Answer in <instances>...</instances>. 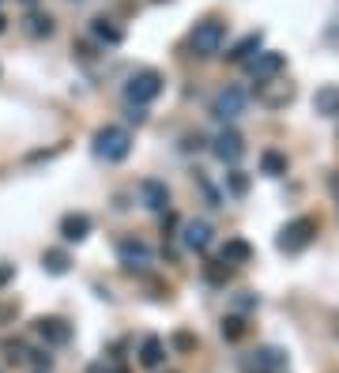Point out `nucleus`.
Wrapping results in <instances>:
<instances>
[{"instance_id":"obj_1","label":"nucleus","mask_w":339,"mask_h":373,"mask_svg":"<svg viewBox=\"0 0 339 373\" xmlns=\"http://www.w3.org/2000/svg\"><path fill=\"white\" fill-rule=\"evenodd\" d=\"M90 151H95L102 163H125V158L132 155V132L121 128V125H102L95 132Z\"/></svg>"},{"instance_id":"obj_2","label":"nucleus","mask_w":339,"mask_h":373,"mask_svg":"<svg viewBox=\"0 0 339 373\" xmlns=\"http://www.w3.org/2000/svg\"><path fill=\"white\" fill-rule=\"evenodd\" d=\"M189 46H192L197 57H215V53H223V46H226V23L200 19L197 26H192V34H189Z\"/></svg>"},{"instance_id":"obj_3","label":"nucleus","mask_w":339,"mask_h":373,"mask_svg":"<svg viewBox=\"0 0 339 373\" xmlns=\"http://www.w3.org/2000/svg\"><path fill=\"white\" fill-rule=\"evenodd\" d=\"M162 95V76L155 72V68H140L136 76H128V83H125V102L128 106H147Z\"/></svg>"},{"instance_id":"obj_4","label":"nucleus","mask_w":339,"mask_h":373,"mask_svg":"<svg viewBox=\"0 0 339 373\" xmlns=\"http://www.w3.org/2000/svg\"><path fill=\"white\" fill-rule=\"evenodd\" d=\"M286 68V57L276 49H260L253 61H245V72H249V79L260 87V83H271V79H279V72Z\"/></svg>"},{"instance_id":"obj_5","label":"nucleus","mask_w":339,"mask_h":373,"mask_svg":"<svg viewBox=\"0 0 339 373\" xmlns=\"http://www.w3.org/2000/svg\"><path fill=\"white\" fill-rule=\"evenodd\" d=\"M313 234H317V219H309V215H298L294 223H286L283 226V234H279V249L283 252H302L309 242H313Z\"/></svg>"},{"instance_id":"obj_6","label":"nucleus","mask_w":339,"mask_h":373,"mask_svg":"<svg viewBox=\"0 0 339 373\" xmlns=\"http://www.w3.org/2000/svg\"><path fill=\"white\" fill-rule=\"evenodd\" d=\"M245 106H249V95H245L241 87H223L215 95V102H212V113L219 117V121H238V117L245 113Z\"/></svg>"},{"instance_id":"obj_7","label":"nucleus","mask_w":339,"mask_h":373,"mask_svg":"<svg viewBox=\"0 0 339 373\" xmlns=\"http://www.w3.org/2000/svg\"><path fill=\"white\" fill-rule=\"evenodd\" d=\"M117 260H121L128 272H147L151 268V249L143 245L140 237H125V242H117Z\"/></svg>"},{"instance_id":"obj_8","label":"nucleus","mask_w":339,"mask_h":373,"mask_svg":"<svg viewBox=\"0 0 339 373\" xmlns=\"http://www.w3.org/2000/svg\"><path fill=\"white\" fill-rule=\"evenodd\" d=\"M212 151H215V158H219V163L234 166V163H238V158L245 155V140H241V132H234V128H223V132H219V136H215Z\"/></svg>"},{"instance_id":"obj_9","label":"nucleus","mask_w":339,"mask_h":373,"mask_svg":"<svg viewBox=\"0 0 339 373\" xmlns=\"http://www.w3.org/2000/svg\"><path fill=\"white\" fill-rule=\"evenodd\" d=\"M34 332L42 336L46 347H64L72 339V325H64L61 317H38L34 321Z\"/></svg>"},{"instance_id":"obj_10","label":"nucleus","mask_w":339,"mask_h":373,"mask_svg":"<svg viewBox=\"0 0 339 373\" xmlns=\"http://www.w3.org/2000/svg\"><path fill=\"white\" fill-rule=\"evenodd\" d=\"M212 223L207 219H189L185 226H181V242H185V249H192V252H204L207 245H212Z\"/></svg>"},{"instance_id":"obj_11","label":"nucleus","mask_w":339,"mask_h":373,"mask_svg":"<svg viewBox=\"0 0 339 373\" xmlns=\"http://www.w3.org/2000/svg\"><path fill=\"white\" fill-rule=\"evenodd\" d=\"M256 98L268 106V110H279V106L294 102V87L291 83H279V79H271V83H260L256 87Z\"/></svg>"},{"instance_id":"obj_12","label":"nucleus","mask_w":339,"mask_h":373,"mask_svg":"<svg viewBox=\"0 0 339 373\" xmlns=\"http://www.w3.org/2000/svg\"><path fill=\"white\" fill-rule=\"evenodd\" d=\"M140 200H143V208H151V211H170V189L162 181H140Z\"/></svg>"},{"instance_id":"obj_13","label":"nucleus","mask_w":339,"mask_h":373,"mask_svg":"<svg viewBox=\"0 0 339 373\" xmlns=\"http://www.w3.org/2000/svg\"><path fill=\"white\" fill-rule=\"evenodd\" d=\"M253 260V245L245 242V237H230V242L219 249V264H226V268H238V264H249Z\"/></svg>"},{"instance_id":"obj_14","label":"nucleus","mask_w":339,"mask_h":373,"mask_svg":"<svg viewBox=\"0 0 339 373\" xmlns=\"http://www.w3.org/2000/svg\"><path fill=\"white\" fill-rule=\"evenodd\" d=\"M87 234H90V219L83 215V211H68V215L61 219V237H64V242H75V245H80Z\"/></svg>"},{"instance_id":"obj_15","label":"nucleus","mask_w":339,"mask_h":373,"mask_svg":"<svg viewBox=\"0 0 339 373\" xmlns=\"http://www.w3.org/2000/svg\"><path fill=\"white\" fill-rule=\"evenodd\" d=\"M313 110L320 117H339V83H320L313 95Z\"/></svg>"},{"instance_id":"obj_16","label":"nucleus","mask_w":339,"mask_h":373,"mask_svg":"<svg viewBox=\"0 0 339 373\" xmlns=\"http://www.w3.org/2000/svg\"><path fill=\"white\" fill-rule=\"evenodd\" d=\"M140 362L147 366V369H159L166 362V343L159 336H147V339L140 343Z\"/></svg>"},{"instance_id":"obj_17","label":"nucleus","mask_w":339,"mask_h":373,"mask_svg":"<svg viewBox=\"0 0 339 373\" xmlns=\"http://www.w3.org/2000/svg\"><path fill=\"white\" fill-rule=\"evenodd\" d=\"M260 46H264V34H260V31H253V34H245L241 42L234 46L230 53H226V57H230V61H241V64H245V61H253L256 53H260Z\"/></svg>"},{"instance_id":"obj_18","label":"nucleus","mask_w":339,"mask_h":373,"mask_svg":"<svg viewBox=\"0 0 339 373\" xmlns=\"http://www.w3.org/2000/svg\"><path fill=\"white\" fill-rule=\"evenodd\" d=\"M42 268H46L49 275H64V272L72 268V257H68L64 249H46V252H42Z\"/></svg>"},{"instance_id":"obj_19","label":"nucleus","mask_w":339,"mask_h":373,"mask_svg":"<svg viewBox=\"0 0 339 373\" xmlns=\"http://www.w3.org/2000/svg\"><path fill=\"white\" fill-rule=\"evenodd\" d=\"M260 174L283 178V174H286V155H279V151H264V155H260Z\"/></svg>"},{"instance_id":"obj_20","label":"nucleus","mask_w":339,"mask_h":373,"mask_svg":"<svg viewBox=\"0 0 339 373\" xmlns=\"http://www.w3.org/2000/svg\"><path fill=\"white\" fill-rule=\"evenodd\" d=\"M90 31H95V38H102V42H110V46H117L121 42V26H113L110 19H95V26H90Z\"/></svg>"},{"instance_id":"obj_21","label":"nucleus","mask_w":339,"mask_h":373,"mask_svg":"<svg viewBox=\"0 0 339 373\" xmlns=\"http://www.w3.org/2000/svg\"><path fill=\"white\" fill-rule=\"evenodd\" d=\"M27 31L34 38H49V34H53V16H38V11H34V16L27 19Z\"/></svg>"},{"instance_id":"obj_22","label":"nucleus","mask_w":339,"mask_h":373,"mask_svg":"<svg viewBox=\"0 0 339 373\" xmlns=\"http://www.w3.org/2000/svg\"><path fill=\"white\" fill-rule=\"evenodd\" d=\"M256 362L264 366V369H283L286 366V354L276 351V347H264V351H256Z\"/></svg>"},{"instance_id":"obj_23","label":"nucleus","mask_w":339,"mask_h":373,"mask_svg":"<svg viewBox=\"0 0 339 373\" xmlns=\"http://www.w3.org/2000/svg\"><path fill=\"white\" fill-rule=\"evenodd\" d=\"M223 336L226 339H241L245 336V321H241V317H226V321H223Z\"/></svg>"},{"instance_id":"obj_24","label":"nucleus","mask_w":339,"mask_h":373,"mask_svg":"<svg viewBox=\"0 0 339 373\" xmlns=\"http://www.w3.org/2000/svg\"><path fill=\"white\" fill-rule=\"evenodd\" d=\"M245 189H249V181H245L241 170H234V174H230V193L234 196H245Z\"/></svg>"},{"instance_id":"obj_25","label":"nucleus","mask_w":339,"mask_h":373,"mask_svg":"<svg viewBox=\"0 0 339 373\" xmlns=\"http://www.w3.org/2000/svg\"><path fill=\"white\" fill-rule=\"evenodd\" d=\"M170 343H174V347H177V351H192V347H197V339H192V336H189V332H177V336H174V339H170Z\"/></svg>"},{"instance_id":"obj_26","label":"nucleus","mask_w":339,"mask_h":373,"mask_svg":"<svg viewBox=\"0 0 339 373\" xmlns=\"http://www.w3.org/2000/svg\"><path fill=\"white\" fill-rule=\"evenodd\" d=\"M324 42H328L332 49H339V19L328 23V31H324Z\"/></svg>"},{"instance_id":"obj_27","label":"nucleus","mask_w":339,"mask_h":373,"mask_svg":"<svg viewBox=\"0 0 339 373\" xmlns=\"http://www.w3.org/2000/svg\"><path fill=\"white\" fill-rule=\"evenodd\" d=\"M11 279H16V264H4V260H0V287H8Z\"/></svg>"},{"instance_id":"obj_28","label":"nucleus","mask_w":339,"mask_h":373,"mask_svg":"<svg viewBox=\"0 0 339 373\" xmlns=\"http://www.w3.org/2000/svg\"><path fill=\"white\" fill-rule=\"evenodd\" d=\"M125 117H128L132 125H143V121H147V113H143L140 106H128V113H125Z\"/></svg>"},{"instance_id":"obj_29","label":"nucleus","mask_w":339,"mask_h":373,"mask_svg":"<svg viewBox=\"0 0 339 373\" xmlns=\"http://www.w3.org/2000/svg\"><path fill=\"white\" fill-rule=\"evenodd\" d=\"M31 354H34V358H31L34 366H46V369H49V354H46V351H31Z\"/></svg>"},{"instance_id":"obj_30","label":"nucleus","mask_w":339,"mask_h":373,"mask_svg":"<svg viewBox=\"0 0 339 373\" xmlns=\"http://www.w3.org/2000/svg\"><path fill=\"white\" fill-rule=\"evenodd\" d=\"M253 305H256L253 295H238V310H253Z\"/></svg>"},{"instance_id":"obj_31","label":"nucleus","mask_w":339,"mask_h":373,"mask_svg":"<svg viewBox=\"0 0 339 373\" xmlns=\"http://www.w3.org/2000/svg\"><path fill=\"white\" fill-rule=\"evenodd\" d=\"M4 26H8V19H4V16H0V34H4Z\"/></svg>"},{"instance_id":"obj_32","label":"nucleus","mask_w":339,"mask_h":373,"mask_svg":"<svg viewBox=\"0 0 339 373\" xmlns=\"http://www.w3.org/2000/svg\"><path fill=\"white\" fill-rule=\"evenodd\" d=\"M23 4H34V0H23Z\"/></svg>"},{"instance_id":"obj_33","label":"nucleus","mask_w":339,"mask_h":373,"mask_svg":"<svg viewBox=\"0 0 339 373\" xmlns=\"http://www.w3.org/2000/svg\"><path fill=\"white\" fill-rule=\"evenodd\" d=\"M117 373H128V369H117Z\"/></svg>"}]
</instances>
